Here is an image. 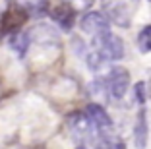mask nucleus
Segmentation results:
<instances>
[{
    "mask_svg": "<svg viewBox=\"0 0 151 149\" xmlns=\"http://www.w3.org/2000/svg\"><path fill=\"white\" fill-rule=\"evenodd\" d=\"M93 50H97L109 62L120 60L124 56V43L118 35H114V33H111V29H107L93 37Z\"/></svg>",
    "mask_w": 151,
    "mask_h": 149,
    "instance_id": "1",
    "label": "nucleus"
},
{
    "mask_svg": "<svg viewBox=\"0 0 151 149\" xmlns=\"http://www.w3.org/2000/svg\"><path fill=\"white\" fill-rule=\"evenodd\" d=\"M105 87H107L109 95L112 97V99H122V97L126 95V91H128L130 87V74L126 68H122V66H114V68H111L107 74V78H105Z\"/></svg>",
    "mask_w": 151,
    "mask_h": 149,
    "instance_id": "2",
    "label": "nucleus"
},
{
    "mask_svg": "<svg viewBox=\"0 0 151 149\" xmlns=\"http://www.w3.org/2000/svg\"><path fill=\"white\" fill-rule=\"evenodd\" d=\"M68 130L78 141H93L95 137V126L91 124V120L87 118L85 112H76L68 120Z\"/></svg>",
    "mask_w": 151,
    "mask_h": 149,
    "instance_id": "3",
    "label": "nucleus"
},
{
    "mask_svg": "<svg viewBox=\"0 0 151 149\" xmlns=\"http://www.w3.org/2000/svg\"><path fill=\"white\" fill-rule=\"evenodd\" d=\"M85 114H87V118L91 120V124L95 126L97 134H109V132H114L111 116L107 114V110L103 109L101 105H95V103L87 105V109H85Z\"/></svg>",
    "mask_w": 151,
    "mask_h": 149,
    "instance_id": "4",
    "label": "nucleus"
},
{
    "mask_svg": "<svg viewBox=\"0 0 151 149\" xmlns=\"http://www.w3.org/2000/svg\"><path fill=\"white\" fill-rule=\"evenodd\" d=\"M80 27H81L83 33L95 37V35H99L101 31H107L109 29V19H107V16L101 14V12H87V14L81 16Z\"/></svg>",
    "mask_w": 151,
    "mask_h": 149,
    "instance_id": "5",
    "label": "nucleus"
},
{
    "mask_svg": "<svg viewBox=\"0 0 151 149\" xmlns=\"http://www.w3.org/2000/svg\"><path fill=\"white\" fill-rule=\"evenodd\" d=\"M132 10H134V4L130 6V2H126V0H114L112 4L107 6V12H109L111 22L116 23V25H120V27H128L130 25Z\"/></svg>",
    "mask_w": 151,
    "mask_h": 149,
    "instance_id": "6",
    "label": "nucleus"
},
{
    "mask_svg": "<svg viewBox=\"0 0 151 149\" xmlns=\"http://www.w3.org/2000/svg\"><path fill=\"white\" fill-rule=\"evenodd\" d=\"M147 137H149V128H147V114L145 109H139L138 116H136V124H134V143L138 149H145Z\"/></svg>",
    "mask_w": 151,
    "mask_h": 149,
    "instance_id": "7",
    "label": "nucleus"
},
{
    "mask_svg": "<svg viewBox=\"0 0 151 149\" xmlns=\"http://www.w3.org/2000/svg\"><path fill=\"white\" fill-rule=\"evenodd\" d=\"M74 14H76V10L72 8L70 4L62 2V4H58L56 8L50 12V16H52V22H56L58 25H60V29L70 31L72 25H74Z\"/></svg>",
    "mask_w": 151,
    "mask_h": 149,
    "instance_id": "8",
    "label": "nucleus"
},
{
    "mask_svg": "<svg viewBox=\"0 0 151 149\" xmlns=\"http://www.w3.org/2000/svg\"><path fill=\"white\" fill-rule=\"evenodd\" d=\"M27 14L23 12L22 8H12L10 12L4 14V18H2V29L6 31V33H14V31H18V27L22 25L23 22H25Z\"/></svg>",
    "mask_w": 151,
    "mask_h": 149,
    "instance_id": "9",
    "label": "nucleus"
},
{
    "mask_svg": "<svg viewBox=\"0 0 151 149\" xmlns=\"http://www.w3.org/2000/svg\"><path fill=\"white\" fill-rule=\"evenodd\" d=\"M18 2H19V8L27 16H33V18H41L49 10V0H18Z\"/></svg>",
    "mask_w": 151,
    "mask_h": 149,
    "instance_id": "10",
    "label": "nucleus"
},
{
    "mask_svg": "<svg viewBox=\"0 0 151 149\" xmlns=\"http://www.w3.org/2000/svg\"><path fill=\"white\" fill-rule=\"evenodd\" d=\"M29 35L27 33H23V31H14V33H10V47L14 48V53H18L19 56H23V54L27 53V48H29Z\"/></svg>",
    "mask_w": 151,
    "mask_h": 149,
    "instance_id": "11",
    "label": "nucleus"
},
{
    "mask_svg": "<svg viewBox=\"0 0 151 149\" xmlns=\"http://www.w3.org/2000/svg\"><path fill=\"white\" fill-rule=\"evenodd\" d=\"M87 66H89V70L95 72V74H105L107 70H111L109 68V60L105 56H101L97 50H89L87 53Z\"/></svg>",
    "mask_w": 151,
    "mask_h": 149,
    "instance_id": "12",
    "label": "nucleus"
},
{
    "mask_svg": "<svg viewBox=\"0 0 151 149\" xmlns=\"http://www.w3.org/2000/svg\"><path fill=\"white\" fill-rule=\"evenodd\" d=\"M138 48L139 53H151V25H145L138 33Z\"/></svg>",
    "mask_w": 151,
    "mask_h": 149,
    "instance_id": "13",
    "label": "nucleus"
},
{
    "mask_svg": "<svg viewBox=\"0 0 151 149\" xmlns=\"http://www.w3.org/2000/svg\"><path fill=\"white\" fill-rule=\"evenodd\" d=\"M64 2L70 4L76 12H85V10H89L91 6H93L95 0H64Z\"/></svg>",
    "mask_w": 151,
    "mask_h": 149,
    "instance_id": "14",
    "label": "nucleus"
},
{
    "mask_svg": "<svg viewBox=\"0 0 151 149\" xmlns=\"http://www.w3.org/2000/svg\"><path fill=\"white\" fill-rule=\"evenodd\" d=\"M134 93H136V101H138L139 105H143V103L147 101V85L143 83V81H138V83H136Z\"/></svg>",
    "mask_w": 151,
    "mask_h": 149,
    "instance_id": "15",
    "label": "nucleus"
}]
</instances>
